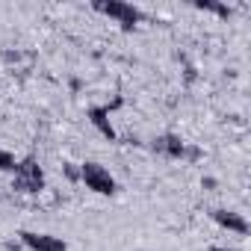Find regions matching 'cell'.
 Listing matches in <instances>:
<instances>
[{"mask_svg":"<svg viewBox=\"0 0 251 251\" xmlns=\"http://www.w3.org/2000/svg\"><path fill=\"white\" fill-rule=\"evenodd\" d=\"M12 189L24 192V195H39L45 189V169L36 154H27L18 160L15 172H12Z\"/></svg>","mask_w":251,"mask_h":251,"instance_id":"1","label":"cell"},{"mask_svg":"<svg viewBox=\"0 0 251 251\" xmlns=\"http://www.w3.org/2000/svg\"><path fill=\"white\" fill-rule=\"evenodd\" d=\"M92 9L112 18L115 24H121V30H133V27H139L145 21V12L139 6H133V3H124V0H95Z\"/></svg>","mask_w":251,"mask_h":251,"instance_id":"2","label":"cell"},{"mask_svg":"<svg viewBox=\"0 0 251 251\" xmlns=\"http://www.w3.org/2000/svg\"><path fill=\"white\" fill-rule=\"evenodd\" d=\"M151 151L160 154V157H166V160H192V163L201 160V151L192 148L177 133H160V136H154L151 139Z\"/></svg>","mask_w":251,"mask_h":251,"instance_id":"3","label":"cell"},{"mask_svg":"<svg viewBox=\"0 0 251 251\" xmlns=\"http://www.w3.org/2000/svg\"><path fill=\"white\" fill-rule=\"evenodd\" d=\"M80 180H83L86 189H92L95 195L112 198V195L118 192V183H115V177L109 175V169H103V166L95 163V160H86V163L80 166Z\"/></svg>","mask_w":251,"mask_h":251,"instance_id":"4","label":"cell"},{"mask_svg":"<svg viewBox=\"0 0 251 251\" xmlns=\"http://www.w3.org/2000/svg\"><path fill=\"white\" fill-rule=\"evenodd\" d=\"M121 103V98H115V103H103V106H89L86 109V118H89V124L103 136V139H109V142H118V133H115V127H112V121H109V115H112V109Z\"/></svg>","mask_w":251,"mask_h":251,"instance_id":"5","label":"cell"},{"mask_svg":"<svg viewBox=\"0 0 251 251\" xmlns=\"http://www.w3.org/2000/svg\"><path fill=\"white\" fill-rule=\"evenodd\" d=\"M18 239L30 251H68V242L53 233H39V230H18Z\"/></svg>","mask_w":251,"mask_h":251,"instance_id":"6","label":"cell"},{"mask_svg":"<svg viewBox=\"0 0 251 251\" xmlns=\"http://www.w3.org/2000/svg\"><path fill=\"white\" fill-rule=\"evenodd\" d=\"M210 216H213V222H216L219 227H225V230H233V233H239V236H245V233H248V222H245L239 213H233V210L216 207Z\"/></svg>","mask_w":251,"mask_h":251,"instance_id":"7","label":"cell"},{"mask_svg":"<svg viewBox=\"0 0 251 251\" xmlns=\"http://www.w3.org/2000/svg\"><path fill=\"white\" fill-rule=\"evenodd\" d=\"M198 9H204V12H216V15H222V18H227L233 9L230 6H225V3H210V0H198V3H195Z\"/></svg>","mask_w":251,"mask_h":251,"instance_id":"8","label":"cell"},{"mask_svg":"<svg viewBox=\"0 0 251 251\" xmlns=\"http://www.w3.org/2000/svg\"><path fill=\"white\" fill-rule=\"evenodd\" d=\"M15 166H18V157L6 148H0V172H15Z\"/></svg>","mask_w":251,"mask_h":251,"instance_id":"9","label":"cell"},{"mask_svg":"<svg viewBox=\"0 0 251 251\" xmlns=\"http://www.w3.org/2000/svg\"><path fill=\"white\" fill-rule=\"evenodd\" d=\"M210 251H233V248H225V245H210Z\"/></svg>","mask_w":251,"mask_h":251,"instance_id":"10","label":"cell"}]
</instances>
